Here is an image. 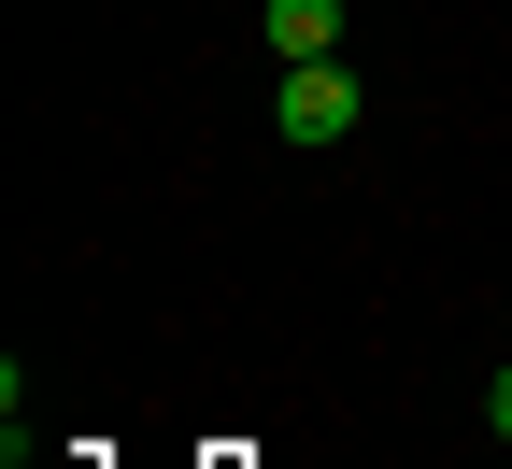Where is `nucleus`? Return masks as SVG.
I'll use <instances>...</instances> for the list:
<instances>
[{"mask_svg":"<svg viewBox=\"0 0 512 469\" xmlns=\"http://www.w3.org/2000/svg\"><path fill=\"white\" fill-rule=\"evenodd\" d=\"M271 128H285V143H342V128H356V72H342V57H299V72L271 86Z\"/></svg>","mask_w":512,"mask_h":469,"instance_id":"obj_1","label":"nucleus"},{"mask_svg":"<svg viewBox=\"0 0 512 469\" xmlns=\"http://www.w3.org/2000/svg\"><path fill=\"white\" fill-rule=\"evenodd\" d=\"M256 29H271V57L299 72V57H342V0H256Z\"/></svg>","mask_w":512,"mask_h":469,"instance_id":"obj_2","label":"nucleus"},{"mask_svg":"<svg viewBox=\"0 0 512 469\" xmlns=\"http://www.w3.org/2000/svg\"><path fill=\"white\" fill-rule=\"evenodd\" d=\"M484 413H498V441H512V370H498V398H484Z\"/></svg>","mask_w":512,"mask_h":469,"instance_id":"obj_3","label":"nucleus"}]
</instances>
